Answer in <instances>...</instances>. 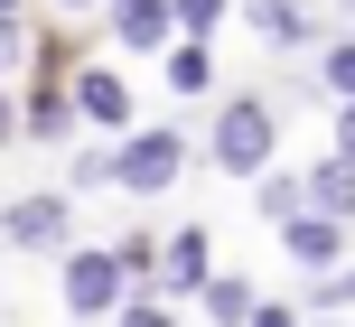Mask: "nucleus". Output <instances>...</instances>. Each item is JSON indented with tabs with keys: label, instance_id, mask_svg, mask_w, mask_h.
I'll use <instances>...</instances> for the list:
<instances>
[{
	"label": "nucleus",
	"instance_id": "ddd939ff",
	"mask_svg": "<svg viewBox=\"0 0 355 327\" xmlns=\"http://www.w3.org/2000/svg\"><path fill=\"white\" fill-rule=\"evenodd\" d=\"M168 85H178V94H206V85H215V66H206L196 37H187V47H168Z\"/></svg>",
	"mask_w": 355,
	"mask_h": 327
},
{
	"label": "nucleus",
	"instance_id": "7ed1b4c3",
	"mask_svg": "<svg viewBox=\"0 0 355 327\" xmlns=\"http://www.w3.org/2000/svg\"><path fill=\"white\" fill-rule=\"evenodd\" d=\"M122 290H131L122 253H75V262H66V309H75V318H103V309H122Z\"/></svg>",
	"mask_w": 355,
	"mask_h": 327
},
{
	"label": "nucleus",
	"instance_id": "f8f14e48",
	"mask_svg": "<svg viewBox=\"0 0 355 327\" xmlns=\"http://www.w3.org/2000/svg\"><path fill=\"white\" fill-rule=\"evenodd\" d=\"M318 75H327V103H355V37L318 47Z\"/></svg>",
	"mask_w": 355,
	"mask_h": 327
},
{
	"label": "nucleus",
	"instance_id": "39448f33",
	"mask_svg": "<svg viewBox=\"0 0 355 327\" xmlns=\"http://www.w3.org/2000/svg\"><path fill=\"white\" fill-rule=\"evenodd\" d=\"M281 243H290V262H300V272H337V253H346V215H318V206H309V215L281 224Z\"/></svg>",
	"mask_w": 355,
	"mask_h": 327
},
{
	"label": "nucleus",
	"instance_id": "4be33fe9",
	"mask_svg": "<svg viewBox=\"0 0 355 327\" xmlns=\"http://www.w3.org/2000/svg\"><path fill=\"white\" fill-rule=\"evenodd\" d=\"M10 131H19V112H10V94H0V141H10Z\"/></svg>",
	"mask_w": 355,
	"mask_h": 327
},
{
	"label": "nucleus",
	"instance_id": "0eeeda50",
	"mask_svg": "<svg viewBox=\"0 0 355 327\" xmlns=\"http://www.w3.org/2000/svg\"><path fill=\"white\" fill-rule=\"evenodd\" d=\"M159 281H168V299H196L206 290V224H187V234H168V253H159Z\"/></svg>",
	"mask_w": 355,
	"mask_h": 327
},
{
	"label": "nucleus",
	"instance_id": "412c9836",
	"mask_svg": "<svg viewBox=\"0 0 355 327\" xmlns=\"http://www.w3.org/2000/svg\"><path fill=\"white\" fill-rule=\"evenodd\" d=\"M252 327H300V309H252Z\"/></svg>",
	"mask_w": 355,
	"mask_h": 327
},
{
	"label": "nucleus",
	"instance_id": "f3484780",
	"mask_svg": "<svg viewBox=\"0 0 355 327\" xmlns=\"http://www.w3.org/2000/svg\"><path fill=\"white\" fill-rule=\"evenodd\" d=\"M103 178H112V150H85V159H75V178H66V187H103Z\"/></svg>",
	"mask_w": 355,
	"mask_h": 327
},
{
	"label": "nucleus",
	"instance_id": "4468645a",
	"mask_svg": "<svg viewBox=\"0 0 355 327\" xmlns=\"http://www.w3.org/2000/svg\"><path fill=\"white\" fill-rule=\"evenodd\" d=\"M28 131H37V141H66V131H75V103H66V94H37V103H28Z\"/></svg>",
	"mask_w": 355,
	"mask_h": 327
},
{
	"label": "nucleus",
	"instance_id": "20e7f679",
	"mask_svg": "<svg viewBox=\"0 0 355 327\" xmlns=\"http://www.w3.org/2000/svg\"><path fill=\"white\" fill-rule=\"evenodd\" d=\"M0 234H10L19 253H56V243H66V197H19V206H0Z\"/></svg>",
	"mask_w": 355,
	"mask_h": 327
},
{
	"label": "nucleus",
	"instance_id": "f03ea898",
	"mask_svg": "<svg viewBox=\"0 0 355 327\" xmlns=\"http://www.w3.org/2000/svg\"><path fill=\"white\" fill-rule=\"evenodd\" d=\"M262 159H271V103L234 94V103H225V122H215V168H225V178H252Z\"/></svg>",
	"mask_w": 355,
	"mask_h": 327
},
{
	"label": "nucleus",
	"instance_id": "dca6fc26",
	"mask_svg": "<svg viewBox=\"0 0 355 327\" xmlns=\"http://www.w3.org/2000/svg\"><path fill=\"white\" fill-rule=\"evenodd\" d=\"M215 19H225V0H178V28H187V37H206Z\"/></svg>",
	"mask_w": 355,
	"mask_h": 327
},
{
	"label": "nucleus",
	"instance_id": "423d86ee",
	"mask_svg": "<svg viewBox=\"0 0 355 327\" xmlns=\"http://www.w3.org/2000/svg\"><path fill=\"white\" fill-rule=\"evenodd\" d=\"M75 112L103 122V131H131V85H122V75H103V66H85V75H75Z\"/></svg>",
	"mask_w": 355,
	"mask_h": 327
},
{
	"label": "nucleus",
	"instance_id": "b1692460",
	"mask_svg": "<svg viewBox=\"0 0 355 327\" xmlns=\"http://www.w3.org/2000/svg\"><path fill=\"white\" fill-rule=\"evenodd\" d=\"M66 10H94V0H66Z\"/></svg>",
	"mask_w": 355,
	"mask_h": 327
},
{
	"label": "nucleus",
	"instance_id": "aec40b11",
	"mask_svg": "<svg viewBox=\"0 0 355 327\" xmlns=\"http://www.w3.org/2000/svg\"><path fill=\"white\" fill-rule=\"evenodd\" d=\"M337 150L355 159V103H337Z\"/></svg>",
	"mask_w": 355,
	"mask_h": 327
},
{
	"label": "nucleus",
	"instance_id": "6ab92c4d",
	"mask_svg": "<svg viewBox=\"0 0 355 327\" xmlns=\"http://www.w3.org/2000/svg\"><path fill=\"white\" fill-rule=\"evenodd\" d=\"M19 56H28V28H19V19H0V66H19Z\"/></svg>",
	"mask_w": 355,
	"mask_h": 327
},
{
	"label": "nucleus",
	"instance_id": "1a4fd4ad",
	"mask_svg": "<svg viewBox=\"0 0 355 327\" xmlns=\"http://www.w3.org/2000/svg\"><path fill=\"white\" fill-rule=\"evenodd\" d=\"M309 206H318V215H346V224H355V159H346V150L309 168Z\"/></svg>",
	"mask_w": 355,
	"mask_h": 327
},
{
	"label": "nucleus",
	"instance_id": "9d476101",
	"mask_svg": "<svg viewBox=\"0 0 355 327\" xmlns=\"http://www.w3.org/2000/svg\"><path fill=\"white\" fill-rule=\"evenodd\" d=\"M243 19L271 47H309V0H243Z\"/></svg>",
	"mask_w": 355,
	"mask_h": 327
},
{
	"label": "nucleus",
	"instance_id": "5701e85b",
	"mask_svg": "<svg viewBox=\"0 0 355 327\" xmlns=\"http://www.w3.org/2000/svg\"><path fill=\"white\" fill-rule=\"evenodd\" d=\"M0 19H19V0H0Z\"/></svg>",
	"mask_w": 355,
	"mask_h": 327
},
{
	"label": "nucleus",
	"instance_id": "6e6552de",
	"mask_svg": "<svg viewBox=\"0 0 355 327\" xmlns=\"http://www.w3.org/2000/svg\"><path fill=\"white\" fill-rule=\"evenodd\" d=\"M168 19H178V0H112V37L122 47H159Z\"/></svg>",
	"mask_w": 355,
	"mask_h": 327
},
{
	"label": "nucleus",
	"instance_id": "9b49d317",
	"mask_svg": "<svg viewBox=\"0 0 355 327\" xmlns=\"http://www.w3.org/2000/svg\"><path fill=\"white\" fill-rule=\"evenodd\" d=\"M196 299L215 309V327H252V290H243V281H206Z\"/></svg>",
	"mask_w": 355,
	"mask_h": 327
},
{
	"label": "nucleus",
	"instance_id": "f257e3e1",
	"mask_svg": "<svg viewBox=\"0 0 355 327\" xmlns=\"http://www.w3.org/2000/svg\"><path fill=\"white\" fill-rule=\"evenodd\" d=\"M178 168H187V131H131V141L112 150V187H131V197L178 187Z\"/></svg>",
	"mask_w": 355,
	"mask_h": 327
},
{
	"label": "nucleus",
	"instance_id": "393cba45",
	"mask_svg": "<svg viewBox=\"0 0 355 327\" xmlns=\"http://www.w3.org/2000/svg\"><path fill=\"white\" fill-rule=\"evenodd\" d=\"M346 10H355V0H346Z\"/></svg>",
	"mask_w": 355,
	"mask_h": 327
},
{
	"label": "nucleus",
	"instance_id": "2eb2a0df",
	"mask_svg": "<svg viewBox=\"0 0 355 327\" xmlns=\"http://www.w3.org/2000/svg\"><path fill=\"white\" fill-rule=\"evenodd\" d=\"M262 215H309V178H262Z\"/></svg>",
	"mask_w": 355,
	"mask_h": 327
},
{
	"label": "nucleus",
	"instance_id": "a211bd4d",
	"mask_svg": "<svg viewBox=\"0 0 355 327\" xmlns=\"http://www.w3.org/2000/svg\"><path fill=\"white\" fill-rule=\"evenodd\" d=\"M122 327H168V309L159 299H122Z\"/></svg>",
	"mask_w": 355,
	"mask_h": 327
}]
</instances>
